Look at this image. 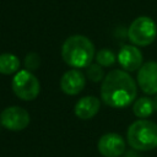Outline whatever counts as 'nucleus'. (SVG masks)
<instances>
[{"mask_svg": "<svg viewBox=\"0 0 157 157\" xmlns=\"http://www.w3.org/2000/svg\"><path fill=\"white\" fill-rule=\"evenodd\" d=\"M25 67H26V70H28V71H36V70H38L39 69V66H40V56L37 54V53H34V52H31V53H28L26 56H25Z\"/></svg>", "mask_w": 157, "mask_h": 157, "instance_id": "dca6fc26", "label": "nucleus"}, {"mask_svg": "<svg viewBox=\"0 0 157 157\" xmlns=\"http://www.w3.org/2000/svg\"><path fill=\"white\" fill-rule=\"evenodd\" d=\"M126 157H139V156L134 152H129V153H126Z\"/></svg>", "mask_w": 157, "mask_h": 157, "instance_id": "a211bd4d", "label": "nucleus"}, {"mask_svg": "<svg viewBox=\"0 0 157 157\" xmlns=\"http://www.w3.org/2000/svg\"><path fill=\"white\" fill-rule=\"evenodd\" d=\"M94 56L93 43L82 34L70 36L61 45V58L72 69L87 67L92 64Z\"/></svg>", "mask_w": 157, "mask_h": 157, "instance_id": "f03ea898", "label": "nucleus"}, {"mask_svg": "<svg viewBox=\"0 0 157 157\" xmlns=\"http://www.w3.org/2000/svg\"><path fill=\"white\" fill-rule=\"evenodd\" d=\"M0 124L11 131H21L29 124L28 112L18 105H11L5 108L0 113Z\"/></svg>", "mask_w": 157, "mask_h": 157, "instance_id": "423d86ee", "label": "nucleus"}, {"mask_svg": "<svg viewBox=\"0 0 157 157\" xmlns=\"http://www.w3.org/2000/svg\"><path fill=\"white\" fill-rule=\"evenodd\" d=\"M11 87L13 93L22 101H33L38 97L40 83L36 75L28 70H20L15 74Z\"/></svg>", "mask_w": 157, "mask_h": 157, "instance_id": "39448f33", "label": "nucleus"}, {"mask_svg": "<svg viewBox=\"0 0 157 157\" xmlns=\"http://www.w3.org/2000/svg\"><path fill=\"white\" fill-rule=\"evenodd\" d=\"M101 108V101L94 96H85L75 104V114L78 119H92Z\"/></svg>", "mask_w": 157, "mask_h": 157, "instance_id": "9b49d317", "label": "nucleus"}, {"mask_svg": "<svg viewBox=\"0 0 157 157\" xmlns=\"http://www.w3.org/2000/svg\"><path fill=\"white\" fill-rule=\"evenodd\" d=\"M117 58H115V54L108 49V48H104V49H101L97 54H96V61L97 64H99L101 66L103 67H109L112 66L114 63H115Z\"/></svg>", "mask_w": 157, "mask_h": 157, "instance_id": "4468645a", "label": "nucleus"}, {"mask_svg": "<svg viewBox=\"0 0 157 157\" xmlns=\"http://www.w3.org/2000/svg\"><path fill=\"white\" fill-rule=\"evenodd\" d=\"M86 76L93 81V82H99V81H103V78L105 77L104 76V71H103V66H101L99 64H91L87 66V70H86Z\"/></svg>", "mask_w": 157, "mask_h": 157, "instance_id": "2eb2a0df", "label": "nucleus"}, {"mask_svg": "<svg viewBox=\"0 0 157 157\" xmlns=\"http://www.w3.org/2000/svg\"><path fill=\"white\" fill-rule=\"evenodd\" d=\"M126 139L132 150H153L157 147V124L148 119H139L130 124L126 132Z\"/></svg>", "mask_w": 157, "mask_h": 157, "instance_id": "7ed1b4c3", "label": "nucleus"}, {"mask_svg": "<svg viewBox=\"0 0 157 157\" xmlns=\"http://www.w3.org/2000/svg\"><path fill=\"white\" fill-rule=\"evenodd\" d=\"M132 112L140 119L148 118L155 112L152 98H150V97H140V98H137L132 104Z\"/></svg>", "mask_w": 157, "mask_h": 157, "instance_id": "ddd939ff", "label": "nucleus"}, {"mask_svg": "<svg viewBox=\"0 0 157 157\" xmlns=\"http://www.w3.org/2000/svg\"><path fill=\"white\" fill-rule=\"evenodd\" d=\"M20 59L11 53L0 54V74L2 75H12L20 71Z\"/></svg>", "mask_w": 157, "mask_h": 157, "instance_id": "f8f14e48", "label": "nucleus"}, {"mask_svg": "<svg viewBox=\"0 0 157 157\" xmlns=\"http://www.w3.org/2000/svg\"><path fill=\"white\" fill-rule=\"evenodd\" d=\"M157 37L156 22L147 16L135 18L128 28L129 40L137 47H147L155 42Z\"/></svg>", "mask_w": 157, "mask_h": 157, "instance_id": "20e7f679", "label": "nucleus"}, {"mask_svg": "<svg viewBox=\"0 0 157 157\" xmlns=\"http://www.w3.org/2000/svg\"><path fill=\"white\" fill-rule=\"evenodd\" d=\"M152 101H153V107H155V110L157 112V94L155 96V98H153Z\"/></svg>", "mask_w": 157, "mask_h": 157, "instance_id": "f3484780", "label": "nucleus"}, {"mask_svg": "<svg viewBox=\"0 0 157 157\" xmlns=\"http://www.w3.org/2000/svg\"><path fill=\"white\" fill-rule=\"evenodd\" d=\"M86 85L85 75L78 69H70L61 76L60 88L64 93L69 96L78 94Z\"/></svg>", "mask_w": 157, "mask_h": 157, "instance_id": "9d476101", "label": "nucleus"}, {"mask_svg": "<svg viewBox=\"0 0 157 157\" xmlns=\"http://www.w3.org/2000/svg\"><path fill=\"white\" fill-rule=\"evenodd\" d=\"M98 151L103 157H120L125 152V141L117 132H108L99 137Z\"/></svg>", "mask_w": 157, "mask_h": 157, "instance_id": "0eeeda50", "label": "nucleus"}, {"mask_svg": "<svg viewBox=\"0 0 157 157\" xmlns=\"http://www.w3.org/2000/svg\"><path fill=\"white\" fill-rule=\"evenodd\" d=\"M137 85L147 94H157V63L147 61L137 71Z\"/></svg>", "mask_w": 157, "mask_h": 157, "instance_id": "6e6552de", "label": "nucleus"}, {"mask_svg": "<svg viewBox=\"0 0 157 157\" xmlns=\"http://www.w3.org/2000/svg\"><path fill=\"white\" fill-rule=\"evenodd\" d=\"M136 94V83L125 70H112L102 81L101 98L108 107L125 108L135 101Z\"/></svg>", "mask_w": 157, "mask_h": 157, "instance_id": "f257e3e1", "label": "nucleus"}, {"mask_svg": "<svg viewBox=\"0 0 157 157\" xmlns=\"http://www.w3.org/2000/svg\"><path fill=\"white\" fill-rule=\"evenodd\" d=\"M118 63L125 71H136L142 66V53L136 45L125 44L118 53Z\"/></svg>", "mask_w": 157, "mask_h": 157, "instance_id": "1a4fd4ad", "label": "nucleus"}, {"mask_svg": "<svg viewBox=\"0 0 157 157\" xmlns=\"http://www.w3.org/2000/svg\"><path fill=\"white\" fill-rule=\"evenodd\" d=\"M0 128H1V124H0Z\"/></svg>", "mask_w": 157, "mask_h": 157, "instance_id": "6ab92c4d", "label": "nucleus"}]
</instances>
